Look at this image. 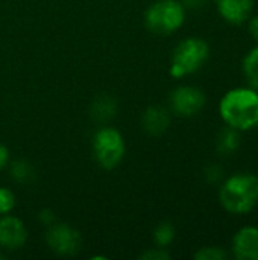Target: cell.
<instances>
[{
	"label": "cell",
	"mask_w": 258,
	"mask_h": 260,
	"mask_svg": "<svg viewBox=\"0 0 258 260\" xmlns=\"http://www.w3.org/2000/svg\"><path fill=\"white\" fill-rule=\"evenodd\" d=\"M219 116L242 134L258 128V90L249 85L230 88L219 101Z\"/></svg>",
	"instance_id": "cell-1"
},
{
	"label": "cell",
	"mask_w": 258,
	"mask_h": 260,
	"mask_svg": "<svg viewBox=\"0 0 258 260\" xmlns=\"http://www.w3.org/2000/svg\"><path fill=\"white\" fill-rule=\"evenodd\" d=\"M219 204L233 216H246L258 206V175L240 171L225 177L219 187Z\"/></svg>",
	"instance_id": "cell-2"
},
{
	"label": "cell",
	"mask_w": 258,
	"mask_h": 260,
	"mask_svg": "<svg viewBox=\"0 0 258 260\" xmlns=\"http://www.w3.org/2000/svg\"><path fill=\"white\" fill-rule=\"evenodd\" d=\"M210 58V44L201 37H187L179 41L170 58V75L176 79L199 72Z\"/></svg>",
	"instance_id": "cell-3"
},
{
	"label": "cell",
	"mask_w": 258,
	"mask_h": 260,
	"mask_svg": "<svg viewBox=\"0 0 258 260\" xmlns=\"http://www.w3.org/2000/svg\"><path fill=\"white\" fill-rule=\"evenodd\" d=\"M187 9L179 0H157L144 12L146 27L158 35H170L179 30L186 21Z\"/></svg>",
	"instance_id": "cell-4"
},
{
	"label": "cell",
	"mask_w": 258,
	"mask_h": 260,
	"mask_svg": "<svg viewBox=\"0 0 258 260\" xmlns=\"http://www.w3.org/2000/svg\"><path fill=\"white\" fill-rule=\"evenodd\" d=\"M93 154L103 169L117 168L125 157V140L119 129L102 126L93 137Z\"/></svg>",
	"instance_id": "cell-5"
},
{
	"label": "cell",
	"mask_w": 258,
	"mask_h": 260,
	"mask_svg": "<svg viewBox=\"0 0 258 260\" xmlns=\"http://www.w3.org/2000/svg\"><path fill=\"white\" fill-rule=\"evenodd\" d=\"M170 110L179 117H195L207 105L205 93L195 85H179L169 96Z\"/></svg>",
	"instance_id": "cell-6"
},
{
	"label": "cell",
	"mask_w": 258,
	"mask_h": 260,
	"mask_svg": "<svg viewBox=\"0 0 258 260\" xmlns=\"http://www.w3.org/2000/svg\"><path fill=\"white\" fill-rule=\"evenodd\" d=\"M46 242L49 248L59 256H71L79 251L82 239L78 230L70 227L68 224H56L53 222L47 227Z\"/></svg>",
	"instance_id": "cell-7"
},
{
	"label": "cell",
	"mask_w": 258,
	"mask_h": 260,
	"mask_svg": "<svg viewBox=\"0 0 258 260\" xmlns=\"http://www.w3.org/2000/svg\"><path fill=\"white\" fill-rule=\"evenodd\" d=\"M231 256L237 260H258V227L245 225L231 239Z\"/></svg>",
	"instance_id": "cell-8"
},
{
	"label": "cell",
	"mask_w": 258,
	"mask_h": 260,
	"mask_svg": "<svg viewBox=\"0 0 258 260\" xmlns=\"http://www.w3.org/2000/svg\"><path fill=\"white\" fill-rule=\"evenodd\" d=\"M255 0H216V9L219 17L231 24L242 26L252 15Z\"/></svg>",
	"instance_id": "cell-9"
},
{
	"label": "cell",
	"mask_w": 258,
	"mask_h": 260,
	"mask_svg": "<svg viewBox=\"0 0 258 260\" xmlns=\"http://www.w3.org/2000/svg\"><path fill=\"white\" fill-rule=\"evenodd\" d=\"M27 241V230L17 216L5 215L0 219V247L9 251L20 250Z\"/></svg>",
	"instance_id": "cell-10"
},
{
	"label": "cell",
	"mask_w": 258,
	"mask_h": 260,
	"mask_svg": "<svg viewBox=\"0 0 258 260\" xmlns=\"http://www.w3.org/2000/svg\"><path fill=\"white\" fill-rule=\"evenodd\" d=\"M170 122H172L170 111L160 105L149 107L143 113V117H141V126H143L144 133H148L149 136H154V137L164 134L169 129Z\"/></svg>",
	"instance_id": "cell-11"
},
{
	"label": "cell",
	"mask_w": 258,
	"mask_h": 260,
	"mask_svg": "<svg viewBox=\"0 0 258 260\" xmlns=\"http://www.w3.org/2000/svg\"><path fill=\"white\" fill-rule=\"evenodd\" d=\"M117 113V102L113 96L109 94H100L97 96L91 107H90V114L91 119L97 123H106L111 119H114Z\"/></svg>",
	"instance_id": "cell-12"
},
{
	"label": "cell",
	"mask_w": 258,
	"mask_h": 260,
	"mask_svg": "<svg viewBox=\"0 0 258 260\" xmlns=\"http://www.w3.org/2000/svg\"><path fill=\"white\" fill-rule=\"evenodd\" d=\"M242 145V133L231 128V126H224L217 137H216V149L220 155H233L239 151Z\"/></svg>",
	"instance_id": "cell-13"
},
{
	"label": "cell",
	"mask_w": 258,
	"mask_h": 260,
	"mask_svg": "<svg viewBox=\"0 0 258 260\" xmlns=\"http://www.w3.org/2000/svg\"><path fill=\"white\" fill-rule=\"evenodd\" d=\"M242 73L249 87L258 90V44L246 52L242 59Z\"/></svg>",
	"instance_id": "cell-14"
},
{
	"label": "cell",
	"mask_w": 258,
	"mask_h": 260,
	"mask_svg": "<svg viewBox=\"0 0 258 260\" xmlns=\"http://www.w3.org/2000/svg\"><path fill=\"white\" fill-rule=\"evenodd\" d=\"M9 175L14 181L20 183V184H29L35 178V172H33L32 165L26 160H21V158L14 160L9 165Z\"/></svg>",
	"instance_id": "cell-15"
},
{
	"label": "cell",
	"mask_w": 258,
	"mask_h": 260,
	"mask_svg": "<svg viewBox=\"0 0 258 260\" xmlns=\"http://www.w3.org/2000/svg\"><path fill=\"white\" fill-rule=\"evenodd\" d=\"M175 235H176L175 225L169 221H164L157 225L154 232V242L160 248H167L175 241Z\"/></svg>",
	"instance_id": "cell-16"
},
{
	"label": "cell",
	"mask_w": 258,
	"mask_h": 260,
	"mask_svg": "<svg viewBox=\"0 0 258 260\" xmlns=\"http://www.w3.org/2000/svg\"><path fill=\"white\" fill-rule=\"evenodd\" d=\"M193 257L196 260H227L230 257V253L220 245H207L201 247Z\"/></svg>",
	"instance_id": "cell-17"
},
{
	"label": "cell",
	"mask_w": 258,
	"mask_h": 260,
	"mask_svg": "<svg viewBox=\"0 0 258 260\" xmlns=\"http://www.w3.org/2000/svg\"><path fill=\"white\" fill-rule=\"evenodd\" d=\"M204 178L208 184H219L225 178V171L220 165L211 163L204 169Z\"/></svg>",
	"instance_id": "cell-18"
},
{
	"label": "cell",
	"mask_w": 258,
	"mask_h": 260,
	"mask_svg": "<svg viewBox=\"0 0 258 260\" xmlns=\"http://www.w3.org/2000/svg\"><path fill=\"white\" fill-rule=\"evenodd\" d=\"M15 206V195L6 187H0V215H8Z\"/></svg>",
	"instance_id": "cell-19"
},
{
	"label": "cell",
	"mask_w": 258,
	"mask_h": 260,
	"mask_svg": "<svg viewBox=\"0 0 258 260\" xmlns=\"http://www.w3.org/2000/svg\"><path fill=\"white\" fill-rule=\"evenodd\" d=\"M140 259H143V260H167V259H170V253H169L166 248H160V247H157V248H152V250H148V251H144V253L140 256Z\"/></svg>",
	"instance_id": "cell-20"
},
{
	"label": "cell",
	"mask_w": 258,
	"mask_h": 260,
	"mask_svg": "<svg viewBox=\"0 0 258 260\" xmlns=\"http://www.w3.org/2000/svg\"><path fill=\"white\" fill-rule=\"evenodd\" d=\"M246 23H248V34L258 44V14L257 15H251Z\"/></svg>",
	"instance_id": "cell-21"
},
{
	"label": "cell",
	"mask_w": 258,
	"mask_h": 260,
	"mask_svg": "<svg viewBox=\"0 0 258 260\" xmlns=\"http://www.w3.org/2000/svg\"><path fill=\"white\" fill-rule=\"evenodd\" d=\"M38 219H40V222L44 224L46 227H50V225L55 222V215H53L52 210L44 209V210H41V212L38 213Z\"/></svg>",
	"instance_id": "cell-22"
},
{
	"label": "cell",
	"mask_w": 258,
	"mask_h": 260,
	"mask_svg": "<svg viewBox=\"0 0 258 260\" xmlns=\"http://www.w3.org/2000/svg\"><path fill=\"white\" fill-rule=\"evenodd\" d=\"M181 3L184 5L186 9L198 11V9H202L207 5V0H181Z\"/></svg>",
	"instance_id": "cell-23"
},
{
	"label": "cell",
	"mask_w": 258,
	"mask_h": 260,
	"mask_svg": "<svg viewBox=\"0 0 258 260\" xmlns=\"http://www.w3.org/2000/svg\"><path fill=\"white\" fill-rule=\"evenodd\" d=\"M8 161H9V151L5 145L0 143V171L8 165Z\"/></svg>",
	"instance_id": "cell-24"
},
{
	"label": "cell",
	"mask_w": 258,
	"mask_h": 260,
	"mask_svg": "<svg viewBox=\"0 0 258 260\" xmlns=\"http://www.w3.org/2000/svg\"><path fill=\"white\" fill-rule=\"evenodd\" d=\"M3 259V254H2V253H0V260Z\"/></svg>",
	"instance_id": "cell-25"
}]
</instances>
